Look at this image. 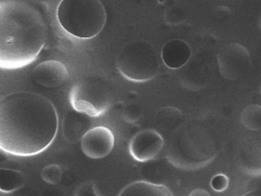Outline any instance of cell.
I'll return each mask as SVG.
<instances>
[{"label": "cell", "mask_w": 261, "mask_h": 196, "mask_svg": "<svg viewBox=\"0 0 261 196\" xmlns=\"http://www.w3.org/2000/svg\"><path fill=\"white\" fill-rule=\"evenodd\" d=\"M47 38V21L37 4L0 1V68L14 70L31 65Z\"/></svg>", "instance_id": "cell-2"}, {"label": "cell", "mask_w": 261, "mask_h": 196, "mask_svg": "<svg viewBox=\"0 0 261 196\" xmlns=\"http://www.w3.org/2000/svg\"><path fill=\"white\" fill-rule=\"evenodd\" d=\"M217 60L220 75L228 81H237L245 77L252 66L249 52L239 43H231L221 48Z\"/></svg>", "instance_id": "cell-6"}, {"label": "cell", "mask_w": 261, "mask_h": 196, "mask_svg": "<svg viewBox=\"0 0 261 196\" xmlns=\"http://www.w3.org/2000/svg\"><path fill=\"white\" fill-rule=\"evenodd\" d=\"M33 81L45 88H56L62 86L68 78L65 64L59 60H46L33 69Z\"/></svg>", "instance_id": "cell-9"}, {"label": "cell", "mask_w": 261, "mask_h": 196, "mask_svg": "<svg viewBox=\"0 0 261 196\" xmlns=\"http://www.w3.org/2000/svg\"><path fill=\"white\" fill-rule=\"evenodd\" d=\"M73 196H103L92 181H86L76 188Z\"/></svg>", "instance_id": "cell-17"}, {"label": "cell", "mask_w": 261, "mask_h": 196, "mask_svg": "<svg viewBox=\"0 0 261 196\" xmlns=\"http://www.w3.org/2000/svg\"><path fill=\"white\" fill-rule=\"evenodd\" d=\"M261 108L259 105L248 106L241 115V122L250 130L259 131L261 128Z\"/></svg>", "instance_id": "cell-15"}, {"label": "cell", "mask_w": 261, "mask_h": 196, "mask_svg": "<svg viewBox=\"0 0 261 196\" xmlns=\"http://www.w3.org/2000/svg\"><path fill=\"white\" fill-rule=\"evenodd\" d=\"M117 67L125 79L134 82H146L156 77L160 61L154 46L146 41L132 42L119 52Z\"/></svg>", "instance_id": "cell-4"}, {"label": "cell", "mask_w": 261, "mask_h": 196, "mask_svg": "<svg viewBox=\"0 0 261 196\" xmlns=\"http://www.w3.org/2000/svg\"><path fill=\"white\" fill-rule=\"evenodd\" d=\"M229 178L226 175L220 174L212 179L211 187L216 192H224L228 188Z\"/></svg>", "instance_id": "cell-18"}, {"label": "cell", "mask_w": 261, "mask_h": 196, "mask_svg": "<svg viewBox=\"0 0 261 196\" xmlns=\"http://www.w3.org/2000/svg\"><path fill=\"white\" fill-rule=\"evenodd\" d=\"M7 153L4 151L2 149H0V162H4L6 160H8V156H7Z\"/></svg>", "instance_id": "cell-21"}, {"label": "cell", "mask_w": 261, "mask_h": 196, "mask_svg": "<svg viewBox=\"0 0 261 196\" xmlns=\"http://www.w3.org/2000/svg\"><path fill=\"white\" fill-rule=\"evenodd\" d=\"M163 146V137L159 132L145 129L137 132L130 139L129 152L138 162H147L157 157Z\"/></svg>", "instance_id": "cell-7"}, {"label": "cell", "mask_w": 261, "mask_h": 196, "mask_svg": "<svg viewBox=\"0 0 261 196\" xmlns=\"http://www.w3.org/2000/svg\"><path fill=\"white\" fill-rule=\"evenodd\" d=\"M118 196H174L166 185L146 181L132 182L125 186Z\"/></svg>", "instance_id": "cell-11"}, {"label": "cell", "mask_w": 261, "mask_h": 196, "mask_svg": "<svg viewBox=\"0 0 261 196\" xmlns=\"http://www.w3.org/2000/svg\"><path fill=\"white\" fill-rule=\"evenodd\" d=\"M188 196H211L210 193L203 188H196L192 191Z\"/></svg>", "instance_id": "cell-20"}, {"label": "cell", "mask_w": 261, "mask_h": 196, "mask_svg": "<svg viewBox=\"0 0 261 196\" xmlns=\"http://www.w3.org/2000/svg\"><path fill=\"white\" fill-rule=\"evenodd\" d=\"M140 116H141V108L139 105L136 104L130 105L125 109V113H124L125 120L130 123H134V122L139 120Z\"/></svg>", "instance_id": "cell-19"}, {"label": "cell", "mask_w": 261, "mask_h": 196, "mask_svg": "<svg viewBox=\"0 0 261 196\" xmlns=\"http://www.w3.org/2000/svg\"><path fill=\"white\" fill-rule=\"evenodd\" d=\"M81 140V150L84 155L94 160L110 155L115 144L113 132L103 126L90 128Z\"/></svg>", "instance_id": "cell-8"}, {"label": "cell", "mask_w": 261, "mask_h": 196, "mask_svg": "<svg viewBox=\"0 0 261 196\" xmlns=\"http://www.w3.org/2000/svg\"><path fill=\"white\" fill-rule=\"evenodd\" d=\"M182 113L176 107L168 106L161 108L155 117L156 124L165 131H173L179 128L182 122Z\"/></svg>", "instance_id": "cell-12"}, {"label": "cell", "mask_w": 261, "mask_h": 196, "mask_svg": "<svg viewBox=\"0 0 261 196\" xmlns=\"http://www.w3.org/2000/svg\"><path fill=\"white\" fill-rule=\"evenodd\" d=\"M192 56V49L187 42L172 39L166 43L161 50V59L168 68L176 70L187 65Z\"/></svg>", "instance_id": "cell-10"}, {"label": "cell", "mask_w": 261, "mask_h": 196, "mask_svg": "<svg viewBox=\"0 0 261 196\" xmlns=\"http://www.w3.org/2000/svg\"><path fill=\"white\" fill-rule=\"evenodd\" d=\"M241 196H260L259 194H258V193H254V192H251V191H249V192H247V193H245V194H243V195Z\"/></svg>", "instance_id": "cell-22"}, {"label": "cell", "mask_w": 261, "mask_h": 196, "mask_svg": "<svg viewBox=\"0 0 261 196\" xmlns=\"http://www.w3.org/2000/svg\"><path fill=\"white\" fill-rule=\"evenodd\" d=\"M25 177L18 170L0 168V192L12 193L24 186Z\"/></svg>", "instance_id": "cell-13"}, {"label": "cell", "mask_w": 261, "mask_h": 196, "mask_svg": "<svg viewBox=\"0 0 261 196\" xmlns=\"http://www.w3.org/2000/svg\"><path fill=\"white\" fill-rule=\"evenodd\" d=\"M69 101L77 113L95 118L110 108L113 101V91L110 85L101 78H85L72 86Z\"/></svg>", "instance_id": "cell-5"}, {"label": "cell", "mask_w": 261, "mask_h": 196, "mask_svg": "<svg viewBox=\"0 0 261 196\" xmlns=\"http://www.w3.org/2000/svg\"><path fill=\"white\" fill-rule=\"evenodd\" d=\"M57 19L63 29L79 39H92L107 22L104 5L97 0H64L57 8Z\"/></svg>", "instance_id": "cell-3"}, {"label": "cell", "mask_w": 261, "mask_h": 196, "mask_svg": "<svg viewBox=\"0 0 261 196\" xmlns=\"http://www.w3.org/2000/svg\"><path fill=\"white\" fill-rule=\"evenodd\" d=\"M59 116L54 103L33 92L0 98V149L9 155L33 156L54 142Z\"/></svg>", "instance_id": "cell-1"}, {"label": "cell", "mask_w": 261, "mask_h": 196, "mask_svg": "<svg viewBox=\"0 0 261 196\" xmlns=\"http://www.w3.org/2000/svg\"><path fill=\"white\" fill-rule=\"evenodd\" d=\"M76 112V111H75ZM69 118L66 117L65 123H68L65 124V136L66 140L71 142H76L77 140L82 138L84 134H86V132L84 131L86 128L84 127H79V126H86V119L84 116L85 114L82 113H77L76 112L75 114H68Z\"/></svg>", "instance_id": "cell-14"}, {"label": "cell", "mask_w": 261, "mask_h": 196, "mask_svg": "<svg viewBox=\"0 0 261 196\" xmlns=\"http://www.w3.org/2000/svg\"><path fill=\"white\" fill-rule=\"evenodd\" d=\"M41 179L48 184L55 185L59 183L63 176V170L58 164H50L42 169Z\"/></svg>", "instance_id": "cell-16"}]
</instances>
